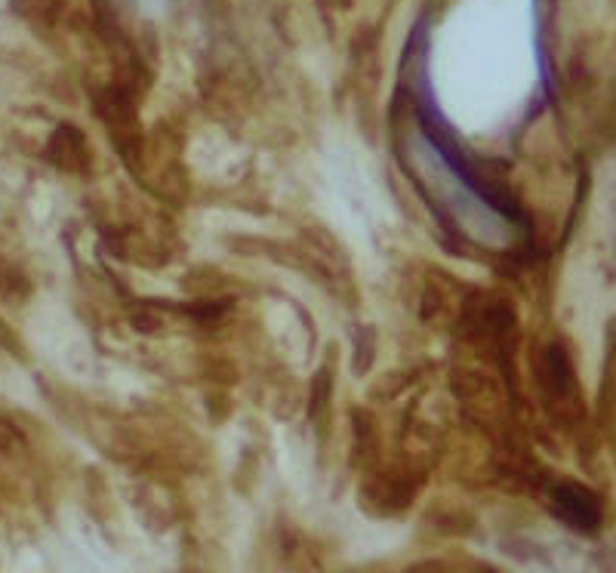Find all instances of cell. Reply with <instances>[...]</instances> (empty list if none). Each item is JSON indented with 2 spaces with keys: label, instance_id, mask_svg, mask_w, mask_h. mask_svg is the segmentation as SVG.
Segmentation results:
<instances>
[{
  "label": "cell",
  "instance_id": "cell-1",
  "mask_svg": "<svg viewBox=\"0 0 616 573\" xmlns=\"http://www.w3.org/2000/svg\"><path fill=\"white\" fill-rule=\"evenodd\" d=\"M551 500H555V512L561 515V522H568L570 527H577V530H592V527H598V500L585 491V488H580V484H561Z\"/></svg>",
  "mask_w": 616,
  "mask_h": 573
}]
</instances>
